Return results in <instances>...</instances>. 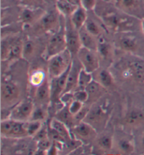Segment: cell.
Returning <instances> with one entry per match:
<instances>
[{"instance_id":"6da1fadb","label":"cell","mask_w":144,"mask_h":155,"mask_svg":"<svg viewBox=\"0 0 144 155\" xmlns=\"http://www.w3.org/2000/svg\"><path fill=\"white\" fill-rule=\"evenodd\" d=\"M124 68L122 74L124 78H130L134 82L143 84H144V59L141 56L129 54V57L122 61Z\"/></svg>"},{"instance_id":"7a4b0ae2","label":"cell","mask_w":144,"mask_h":155,"mask_svg":"<svg viewBox=\"0 0 144 155\" xmlns=\"http://www.w3.org/2000/svg\"><path fill=\"white\" fill-rule=\"evenodd\" d=\"M67 49L65 37V17H63L61 26L56 32L51 34L44 48V57L46 61L52 56Z\"/></svg>"},{"instance_id":"3957f363","label":"cell","mask_w":144,"mask_h":155,"mask_svg":"<svg viewBox=\"0 0 144 155\" xmlns=\"http://www.w3.org/2000/svg\"><path fill=\"white\" fill-rule=\"evenodd\" d=\"M24 40L18 35L5 37L2 40L1 59L4 61L18 60L23 56Z\"/></svg>"},{"instance_id":"277c9868","label":"cell","mask_w":144,"mask_h":155,"mask_svg":"<svg viewBox=\"0 0 144 155\" xmlns=\"http://www.w3.org/2000/svg\"><path fill=\"white\" fill-rule=\"evenodd\" d=\"M73 57L68 49L47 60L48 74L50 79L56 78L65 72L71 65Z\"/></svg>"},{"instance_id":"5b68a950","label":"cell","mask_w":144,"mask_h":155,"mask_svg":"<svg viewBox=\"0 0 144 155\" xmlns=\"http://www.w3.org/2000/svg\"><path fill=\"white\" fill-rule=\"evenodd\" d=\"M115 45L119 49L128 53L136 55L139 51L144 52L143 39L130 32H124L122 35H118L115 39Z\"/></svg>"},{"instance_id":"8992f818","label":"cell","mask_w":144,"mask_h":155,"mask_svg":"<svg viewBox=\"0 0 144 155\" xmlns=\"http://www.w3.org/2000/svg\"><path fill=\"white\" fill-rule=\"evenodd\" d=\"M63 17L57 9L45 12L35 25L39 32L53 34L61 28Z\"/></svg>"},{"instance_id":"52a82bcc","label":"cell","mask_w":144,"mask_h":155,"mask_svg":"<svg viewBox=\"0 0 144 155\" xmlns=\"http://www.w3.org/2000/svg\"><path fill=\"white\" fill-rule=\"evenodd\" d=\"M21 90L14 81L5 80L1 85V105L2 108L15 106L21 101Z\"/></svg>"},{"instance_id":"ba28073f","label":"cell","mask_w":144,"mask_h":155,"mask_svg":"<svg viewBox=\"0 0 144 155\" xmlns=\"http://www.w3.org/2000/svg\"><path fill=\"white\" fill-rule=\"evenodd\" d=\"M108 119L109 112L103 105H99L96 103L90 106L89 112L84 121L92 125L97 131L103 130L105 128Z\"/></svg>"},{"instance_id":"9c48e42d","label":"cell","mask_w":144,"mask_h":155,"mask_svg":"<svg viewBox=\"0 0 144 155\" xmlns=\"http://www.w3.org/2000/svg\"><path fill=\"white\" fill-rule=\"evenodd\" d=\"M2 137L8 138H24L29 137L26 122H22L8 118L2 119L0 124Z\"/></svg>"},{"instance_id":"30bf717a","label":"cell","mask_w":144,"mask_h":155,"mask_svg":"<svg viewBox=\"0 0 144 155\" xmlns=\"http://www.w3.org/2000/svg\"><path fill=\"white\" fill-rule=\"evenodd\" d=\"M35 107L34 100L30 98L21 100L19 103L14 106L8 118L22 122H28L30 120Z\"/></svg>"},{"instance_id":"8fae6325","label":"cell","mask_w":144,"mask_h":155,"mask_svg":"<svg viewBox=\"0 0 144 155\" xmlns=\"http://www.w3.org/2000/svg\"><path fill=\"white\" fill-rule=\"evenodd\" d=\"M76 57L86 72L92 74L100 68V58L96 51L82 46Z\"/></svg>"},{"instance_id":"7c38bea8","label":"cell","mask_w":144,"mask_h":155,"mask_svg":"<svg viewBox=\"0 0 144 155\" xmlns=\"http://www.w3.org/2000/svg\"><path fill=\"white\" fill-rule=\"evenodd\" d=\"M70 130L73 138L85 144L92 143L98 137V131L92 125L84 121L73 126Z\"/></svg>"},{"instance_id":"4fadbf2b","label":"cell","mask_w":144,"mask_h":155,"mask_svg":"<svg viewBox=\"0 0 144 155\" xmlns=\"http://www.w3.org/2000/svg\"><path fill=\"white\" fill-rule=\"evenodd\" d=\"M65 37L67 49L71 53L73 58L76 57L82 45L79 39V30L73 26L69 17L65 18Z\"/></svg>"},{"instance_id":"5bb4252c","label":"cell","mask_w":144,"mask_h":155,"mask_svg":"<svg viewBox=\"0 0 144 155\" xmlns=\"http://www.w3.org/2000/svg\"><path fill=\"white\" fill-rule=\"evenodd\" d=\"M119 10L137 18H144V4L141 0H115Z\"/></svg>"},{"instance_id":"9a60e30c","label":"cell","mask_w":144,"mask_h":155,"mask_svg":"<svg viewBox=\"0 0 144 155\" xmlns=\"http://www.w3.org/2000/svg\"><path fill=\"white\" fill-rule=\"evenodd\" d=\"M82 68V65L79 61V60L77 59V58L76 57L73 58L69 72H68L65 89L62 94V96L65 94H68V93H72L76 89L77 83H78L79 72Z\"/></svg>"},{"instance_id":"2e32d148","label":"cell","mask_w":144,"mask_h":155,"mask_svg":"<svg viewBox=\"0 0 144 155\" xmlns=\"http://www.w3.org/2000/svg\"><path fill=\"white\" fill-rule=\"evenodd\" d=\"M70 68L61 76L56 77V78L51 79V102H53L54 103L61 102V97L64 89H65Z\"/></svg>"},{"instance_id":"e0dca14e","label":"cell","mask_w":144,"mask_h":155,"mask_svg":"<svg viewBox=\"0 0 144 155\" xmlns=\"http://www.w3.org/2000/svg\"><path fill=\"white\" fill-rule=\"evenodd\" d=\"M35 105H42L47 107L51 102L50 81L48 78L41 85L37 86L34 94Z\"/></svg>"},{"instance_id":"ac0fdd59","label":"cell","mask_w":144,"mask_h":155,"mask_svg":"<svg viewBox=\"0 0 144 155\" xmlns=\"http://www.w3.org/2000/svg\"><path fill=\"white\" fill-rule=\"evenodd\" d=\"M44 11L40 8H33L25 6L20 13V21L25 26L35 25L39 19L44 14Z\"/></svg>"},{"instance_id":"d6986e66","label":"cell","mask_w":144,"mask_h":155,"mask_svg":"<svg viewBox=\"0 0 144 155\" xmlns=\"http://www.w3.org/2000/svg\"><path fill=\"white\" fill-rule=\"evenodd\" d=\"M85 90L87 92L89 96L88 101L86 103L88 105H89V107L93 104L98 102L99 100L107 91V89L105 87H103V86L94 79L92 81V82L89 84Z\"/></svg>"},{"instance_id":"ffe728a7","label":"cell","mask_w":144,"mask_h":155,"mask_svg":"<svg viewBox=\"0 0 144 155\" xmlns=\"http://www.w3.org/2000/svg\"><path fill=\"white\" fill-rule=\"evenodd\" d=\"M93 79L100 84L106 89L112 88L115 86V79L111 72L103 68H99L92 73Z\"/></svg>"},{"instance_id":"44dd1931","label":"cell","mask_w":144,"mask_h":155,"mask_svg":"<svg viewBox=\"0 0 144 155\" xmlns=\"http://www.w3.org/2000/svg\"><path fill=\"white\" fill-rule=\"evenodd\" d=\"M124 123L129 127H136L144 123V112L139 109H132L127 113Z\"/></svg>"},{"instance_id":"7402d4cb","label":"cell","mask_w":144,"mask_h":155,"mask_svg":"<svg viewBox=\"0 0 144 155\" xmlns=\"http://www.w3.org/2000/svg\"><path fill=\"white\" fill-rule=\"evenodd\" d=\"M100 38L98 39V47H97V53H98L100 61H104L108 63H110L113 56V49L109 42L105 41V39Z\"/></svg>"},{"instance_id":"603a6c76","label":"cell","mask_w":144,"mask_h":155,"mask_svg":"<svg viewBox=\"0 0 144 155\" xmlns=\"http://www.w3.org/2000/svg\"><path fill=\"white\" fill-rule=\"evenodd\" d=\"M79 35L82 46L97 51V47H98L97 38L98 37L94 36L90 32H89L86 30L85 26L79 30Z\"/></svg>"},{"instance_id":"cb8c5ba5","label":"cell","mask_w":144,"mask_h":155,"mask_svg":"<svg viewBox=\"0 0 144 155\" xmlns=\"http://www.w3.org/2000/svg\"><path fill=\"white\" fill-rule=\"evenodd\" d=\"M87 11L85 10L81 6H78L75 12L69 17L70 21L74 27L77 30H79L85 26L86 20L88 18Z\"/></svg>"},{"instance_id":"d4e9b609","label":"cell","mask_w":144,"mask_h":155,"mask_svg":"<svg viewBox=\"0 0 144 155\" xmlns=\"http://www.w3.org/2000/svg\"><path fill=\"white\" fill-rule=\"evenodd\" d=\"M113 147L116 148L117 151L122 154H132L135 149L133 141L125 136L114 140Z\"/></svg>"},{"instance_id":"484cf974","label":"cell","mask_w":144,"mask_h":155,"mask_svg":"<svg viewBox=\"0 0 144 155\" xmlns=\"http://www.w3.org/2000/svg\"><path fill=\"white\" fill-rule=\"evenodd\" d=\"M49 126L54 130H56L59 134L64 138L65 140V144L70 143L74 138L72 136L69 127L62 121L58 120L56 118H53L50 121Z\"/></svg>"},{"instance_id":"4316f807","label":"cell","mask_w":144,"mask_h":155,"mask_svg":"<svg viewBox=\"0 0 144 155\" xmlns=\"http://www.w3.org/2000/svg\"><path fill=\"white\" fill-rule=\"evenodd\" d=\"M69 103H63V107H61L56 113L54 118L62 121L70 128H71L74 126V119H73V115L69 110Z\"/></svg>"},{"instance_id":"83f0119b","label":"cell","mask_w":144,"mask_h":155,"mask_svg":"<svg viewBox=\"0 0 144 155\" xmlns=\"http://www.w3.org/2000/svg\"><path fill=\"white\" fill-rule=\"evenodd\" d=\"M38 44L36 42V41L33 39H28L24 40L22 58L26 61L32 60L38 53Z\"/></svg>"},{"instance_id":"f1b7e54d","label":"cell","mask_w":144,"mask_h":155,"mask_svg":"<svg viewBox=\"0 0 144 155\" xmlns=\"http://www.w3.org/2000/svg\"><path fill=\"white\" fill-rule=\"evenodd\" d=\"M56 5L59 12L65 18L70 17L78 6L69 0H57Z\"/></svg>"},{"instance_id":"f546056e","label":"cell","mask_w":144,"mask_h":155,"mask_svg":"<svg viewBox=\"0 0 144 155\" xmlns=\"http://www.w3.org/2000/svg\"><path fill=\"white\" fill-rule=\"evenodd\" d=\"M97 147L102 151H110L113 147L114 139L109 134H103L96 139Z\"/></svg>"},{"instance_id":"4dcf8cb0","label":"cell","mask_w":144,"mask_h":155,"mask_svg":"<svg viewBox=\"0 0 144 155\" xmlns=\"http://www.w3.org/2000/svg\"><path fill=\"white\" fill-rule=\"evenodd\" d=\"M47 78L46 72L42 69H35L30 73L28 77L29 83L34 87L41 85Z\"/></svg>"},{"instance_id":"1f68e13d","label":"cell","mask_w":144,"mask_h":155,"mask_svg":"<svg viewBox=\"0 0 144 155\" xmlns=\"http://www.w3.org/2000/svg\"><path fill=\"white\" fill-rule=\"evenodd\" d=\"M93 80V76L92 73H89L82 68L79 72L78 83H77V86L76 90H84L85 89L86 86L89 85V84L92 82Z\"/></svg>"},{"instance_id":"d6a6232c","label":"cell","mask_w":144,"mask_h":155,"mask_svg":"<svg viewBox=\"0 0 144 155\" xmlns=\"http://www.w3.org/2000/svg\"><path fill=\"white\" fill-rule=\"evenodd\" d=\"M47 107L42 105H35L30 121H39L43 122L47 117Z\"/></svg>"},{"instance_id":"836d02e7","label":"cell","mask_w":144,"mask_h":155,"mask_svg":"<svg viewBox=\"0 0 144 155\" xmlns=\"http://www.w3.org/2000/svg\"><path fill=\"white\" fill-rule=\"evenodd\" d=\"M85 28L89 32H90L94 36L96 37L101 36L102 29L101 26L94 19L87 18L85 24Z\"/></svg>"},{"instance_id":"e575fe53","label":"cell","mask_w":144,"mask_h":155,"mask_svg":"<svg viewBox=\"0 0 144 155\" xmlns=\"http://www.w3.org/2000/svg\"><path fill=\"white\" fill-rule=\"evenodd\" d=\"M42 123L39 121H29L26 122V128L29 137H33L37 134V132L42 127Z\"/></svg>"},{"instance_id":"d590c367","label":"cell","mask_w":144,"mask_h":155,"mask_svg":"<svg viewBox=\"0 0 144 155\" xmlns=\"http://www.w3.org/2000/svg\"><path fill=\"white\" fill-rule=\"evenodd\" d=\"M52 142L53 141L49 137L44 139V140L37 142V151L40 152H46V154H47V151L52 145Z\"/></svg>"},{"instance_id":"8d00e7d4","label":"cell","mask_w":144,"mask_h":155,"mask_svg":"<svg viewBox=\"0 0 144 155\" xmlns=\"http://www.w3.org/2000/svg\"><path fill=\"white\" fill-rule=\"evenodd\" d=\"M72 98L74 100L78 101L81 103L85 104L88 101V94L85 89L84 90H76L72 93Z\"/></svg>"},{"instance_id":"74e56055","label":"cell","mask_w":144,"mask_h":155,"mask_svg":"<svg viewBox=\"0 0 144 155\" xmlns=\"http://www.w3.org/2000/svg\"><path fill=\"white\" fill-rule=\"evenodd\" d=\"M47 138H49V129L48 127L44 124L40 129L37 132V134L32 137L33 140L35 142H38Z\"/></svg>"},{"instance_id":"f35d334b","label":"cell","mask_w":144,"mask_h":155,"mask_svg":"<svg viewBox=\"0 0 144 155\" xmlns=\"http://www.w3.org/2000/svg\"><path fill=\"white\" fill-rule=\"evenodd\" d=\"M84 105H85L84 103L78 101H76V100L72 99V101L69 103V110L70 112L72 113V114L74 116V115L77 114L80 111Z\"/></svg>"},{"instance_id":"ab89813d","label":"cell","mask_w":144,"mask_h":155,"mask_svg":"<svg viewBox=\"0 0 144 155\" xmlns=\"http://www.w3.org/2000/svg\"><path fill=\"white\" fill-rule=\"evenodd\" d=\"M79 4L86 11H92L96 8V0H79Z\"/></svg>"},{"instance_id":"60d3db41","label":"cell","mask_w":144,"mask_h":155,"mask_svg":"<svg viewBox=\"0 0 144 155\" xmlns=\"http://www.w3.org/2000/svg\"><path fill=\"white\" fill-rule=\"evenodd\" d=\"M25 6L33 8H39L44 3V0H18Z\"/></svg>"},{"instance_id":"b9f144b4","label":"cell","mask_w":144,"mask_h":155,"mask_svg":"<svg viewBox=\"0 0 144 155\" xmlns=\"http://www.w3.org/2000/svg\"><path fill=\"white\" fill-rule=\"evenodd\" d=\"M141 30L144 35V18L141 20Z\"/></svg>"},{"instance_id":"7bdbcfd3","label":"cell","mask_w":144,"mask_h":155,"mask_svg":"<svg viewBox=\"0 0 144 155\" xmlns=\"http://www.w3.org/2000/svg\"><path fill=\"white\" fill-rule=\"evenodd\" d=\"M69 1L72 2V3L75 4H76L77 2H78V3L79 4V0H69ZM76 5H77V4H76Z\"/></svg>"},{"instance_id":"ee69618b","label":"cell","mask_w":144,"mask_h":155,"mask_svg":"<svg viewBox=\"0 0 144 155\" xmlns=\"http://www.w3.org/2000/svg\"><path fill=\"white\" fill-rule=\"evenodd\" d=\"M141 146H142V147L144 149V136H143L142 140H141Z\"/></svg>"}]
</instances>
